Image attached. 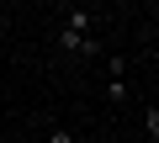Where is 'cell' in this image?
Listing matches in <instances>:
<instances>
[{"mask_svg":"<svg viewBox=\"0 0 159 143\" xmlns=\"http://www.w3.org/2000/svg\"><path fill=\"white\" fill-rule=\"evenodd\" d=\"M64 27H74V32H96V11H85V6H69V11H64Z\"/></svg>","mask_w":159,"mask_h":143,"instance_id":"7a4b0ae2","label":"cell"},{"mask_svg":"<svg viewBox=\"0 0 159 143\" xmlns=\"http://www.w3.org/2000/svg\"><path fill=\"white\" fill-rule=\"evenodd\" d=\"M143 132L148 143H159V106H143Z\"/></svg>","mask_w":159,"mask_h":143,"instance_id":"277c9868","label":"cell"},{"mask_svg":"<svg viewBox=\"0 0 159 143\" xmlns=\"http://www.w3.org/2000/svg\"><path fill=\"white\" fill-rule=\"evenodd\" d=\"M48 143H80V138H74V127H53V138H48Z\"/></svg>","mask_w":159,"mask_h":143,"instance_id":"8992f818","label":"cell"},{"mask_svg":"<svg viewBox=\"0 0 159 143\" xmlns=\"http://www.w3.org/2000/svg\"><path fill=\"white\" fill-rule=\"evenodd\" d=\"M106 80H127V58H122V53L106 58Z\"/></svg>","mask_w":159,"mask_h":143,"instance_id":"5b68a950","label":"cell"},{"mask_svg":"<svg viewBox=\"0 0 159 143\" xmlns=\"http://www.w3.org/2000/svg\"><path fill=\"white\" fill-rule=\"evenodd\" d=\"M127 96H133L127 80H106V101H111V106H127Z\"/></svg>","mask_w":159,"mask_h":143,"instance_id":"3957f363","label":"cell"},{"mask_svg":"<svg viewBox=\"0 0 159 143\" xmlns=\"http://www.w3.org/2000/svg\"><path fill=\"white\" fill-rule=\"evenodd\" d=\"M53 48L69 53V58H96V53H101L96 32H74V27H58V32H53Z\"/></svg>","mask_w":159,"mask_h":143,"instance_id":"6da1fadb","label":"cell"}]
</instances>
